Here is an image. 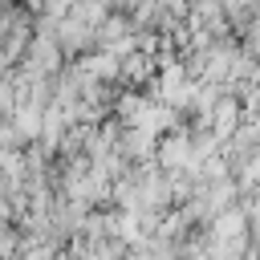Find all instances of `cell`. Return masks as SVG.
Returning <instances> with one entry per match:
<instances>
[]
</instances>
